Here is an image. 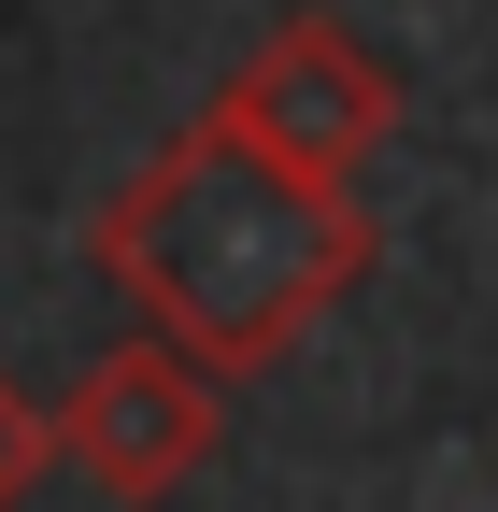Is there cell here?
I'll return each mask as SVG.
<instances>
[{"label": "cell", "instance_id": "obj_1", "mask_svg": "<svg viewBox=\"0 0 498 512\" xmlns=\"http://www.w3.org/2000/svg\"><path fill=\"white\" fill-rule=\"evenodd\" d=\"M86 256L129 285L143 328H171L185 356H214V370L242 384V370L299 356V342L356 299L370 214H356V185L285 171L271 143H242L228 114H200V128H171V143L100 200Z\"/></svg>", "mask_w": 498, "mask_h": 512}, {"label": "cell", "instance_id": "obj_2", "mask_svg": "<svg viewBox=\"0 0 498 512\" xmlns=\"http://www.w3.org/2000/svg\"><path fill=\"white\" fill-rule=\"evenodd\" d=\"M214 441H228V370L185 356L171 328H129L57 399V470H86L114 512H157L185 470H214Z\"/></svg>", "mask_w": 498, "mask_h": 512}, {"label": "cell", "instance_id": "obj_3", "mask_svg": "<svg viewBox=\"0 0 498 512\" xmlns=\"http://www.w3.org/2000/svg\"><path fill=\"white\" fill-rule=\"evenodd\" d=\"M214 114L242 128V143H271L285 171L356 185L370 157L399 143V72H385L342 15H285V29H257V57L214 86Z\"/></svg>", "mask_w": 498, "mask_h": 512}, {"label": "cell", "instance_id": "obj_4", "mask_svg": "<svg viewBox=\"0 0 498 512\" xmlns=\"http://www.w3.org/2000/svg\"><path fill=\"white\" fill-rule=\"evenodd\" d=\"M43 470H57V413L29 399V384H15V370H0V512H15V498H29Z\"/></svg>", "mask_w": 498, "mask_h": 512}]
</instances>
